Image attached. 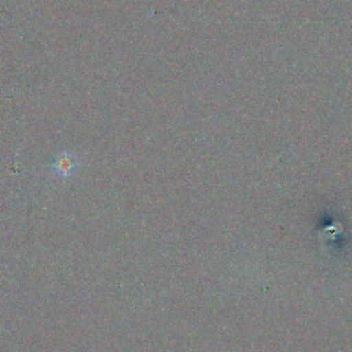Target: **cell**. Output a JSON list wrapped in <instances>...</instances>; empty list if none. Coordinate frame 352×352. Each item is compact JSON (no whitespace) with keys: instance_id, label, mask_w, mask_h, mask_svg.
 <instances>
[{"instance_id":"6da1fadb","label":"cell","mask_w":352,"mask_h":352,"mask_svg":"<svg viewBox=\"0 0 352 352\" xmlns=\"http://www.w3.org/2000/svg\"><path fill=\"white\" fill-rule=\"evenodd\" d=\"M51 168L55 173V176L60 179H69L77 173L80 169V158L76 153L70 150L60 151L56 158L52 161Z\"/></svg>"}]
</instances>
